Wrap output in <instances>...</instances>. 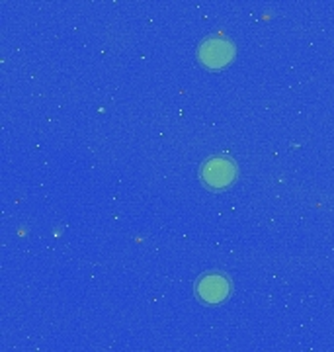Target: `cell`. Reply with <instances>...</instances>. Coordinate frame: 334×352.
<instances>
[{
    "instance_id": "6da1fadb",
    "label": "cell",
    "mask_w": 334,
    "mask_h": 352,
    "mask_svg": "<svg viewBox=\"0 0 334 352\" xmlns=\"http://www.w3.org/2000/svg\"><path fill=\"white\" fill-rule=\"evenodd\" d=\"M198 59L210 71H221L235 59V45L227 38H208L198 47Z\"/></svg>"
},
{
    "instance_id": "7a4b0ae2",
    "label": "cell",
    "mask_w": 334,
    "mask_h": 352,
    "mask_svg": "<svg viewBox=\"0 0 334 352\" xmlns=\"http://www.w3.org/2000/svg\"><path fill=\"white\" fill-rule=\"evenodd\" d=\"M201 180L208 188L223 190L231 186L236 178V164L227 157H211L201 164Z\"/></svg>"
},
{
    "instance_id": "3957f363",
    "label": "cell",
    "mask_w": 334,
    "mask_h": 352,
    "mask_svg": "<svg viewBox=\"0 0 334 352\" xmlns=\"http://www.w3.org/2000/svg\"><path fill=\"white\" fill-rule=\"evenodd\" d=\"M231 294V282L221 272H208L196 284V296L208 305H215L227 300Z\"/></svg>"
}]
</instances>
